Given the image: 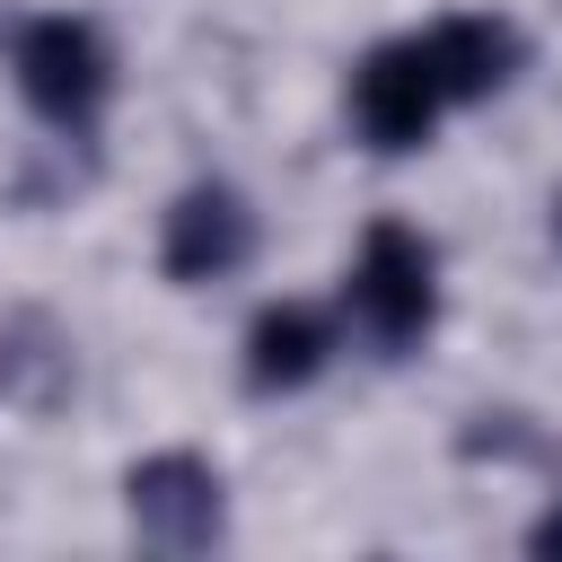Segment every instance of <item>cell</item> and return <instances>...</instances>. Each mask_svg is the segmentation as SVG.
<instances>
[{
  "instance_id": "obj_1",
  "label": "cell",
  "mask_w": 562,
  "mask_h": 562,
  "mask_svg": "<svg viewBox=\"0 0 562 562\" xmlns=\"http://www.w3.org/2000/svg\"><path fill=\"white\" fill-rule=\"evenodd\" d=\"M342 325L378 360H413L439 334V246L413 220H369L342 263Z\"/></svg>"
},
{
  "instance_id": "obj_2",
  "label": "cell",
  "mask_w": 562,
  "mask_h": 562,
  "mask_svg": "<svg viewBox=\"0 0 562 562\" xmlns=\"http://www.w3.org/2000/svg\"><path fill=\"white\" fill-rule=\"evenodd\" d=\"M9 79H18V97H26L35 123L88 140L105 123V105H114V44H105L97 18L44 9V18H18L9 26Z\"/></svg>"
},
{
  "instance_id": "obj_3",
  "label": "cell",
  "mask_w": 562,
  "mask_h": 562,
  "mask_svg": "<svg viewBox=\"0 0 562 562\" xmlns=\"http://www.w3.org/2000/svg\"><path fill=\"white\" fill-rule=\"evenodd\" d=\"M342 105H351L360 149H378V158H413V149H430V132L457 114V105H448V88H439V70L422 61V44H413V35L369 44V53L351 61Z\"/></svg>"
},
{
  "instance_id": "obj_4",
  "label": "cell",
  "mask_w": 562,
  "mask_h": 562,
  "mask_svg": "<svg viewBox=\"0 0 562 562\" xmlns=\"http://www.w3.org/2000/svg\"><path fill=\"white\" fill-rule=\"evenodd\" d=\"M123 509H132V536L158 544V553H202L228 536V483L202 448H158L123 474Z\"/></svg>"
},
{
  "instance_id": "obj_5",
  "label": "cell",
  "mask_w": 562,
  "mask_h": 562,
  "mask_svg": "<svg viewBox=\"0 0 562 562\" xmlns=\"http://www.w3.org/2000/svg\"><path fill=\"white\" fill-rule=\"evenodd\" d=\"M246 255H255V202L237 184L202 176L158 211V272L176 290H211L228 272H246Z\"/></svg>"
},
{
  "instance_id": "obj_6",
  "label": "cell",
  "mask_w": 562,
  "mask_h": 562,
  "mask_svg": "<svg viewBox=\"0 0 562 562\" xmlns=\"http://www.w3.org/2000/svg\"><path fill=\"white\" fill-rule=\"evenodd\" d=\"M334 351H342V316L334 307L263 299L246 316V334H237V378H246V395H299V386H316L334 369Z\"/></svg>"
},
{
  "instance_id": "obj_7",
  "label": "cell",
  "mask_w": 562,
  "mask_h": 562,
  "mask_svg": "<svg viewBox=\"0 0 562 562\" xmlns=\"http://www.w3.org/2000/svg\"><path fill=\"white\" fill-rule=\"evenodd\" d=\"M413 44H422V61L439 70L448 105H483V97H501V88L527 70V35H518L501 9H457V18H430Z\"/></svg>"
},
{
  "instance_id": "obj_8",
  "label": "cell",
  "mask_w": 562,
  "mask_h": 562,
  "mask_svg": "<svg viewBox=\"0 0 562 562\" xmlns=\"http://www.w3.org/2000/svg\"><path fill=\"white\" fill-rule=\"evenodd\" d=\"M527 553H536V562H562V501H553V509H536V527H527Z\"/></svg>"
},
{
  "instance_id": "obj_9",
  "label": "cell",
  "mask_w": 562,
  "mask_h": 562,
  "mask_svg": "<svg viewBox=\"0 0 562 562\" xmlns=\"http://www.w3.org/2000/svg\"><path fill=\"white\" fill-rule=\"evenodd\" d=\"M553 246H562V193H553Z\"/></svg>"
}]
</instances>
